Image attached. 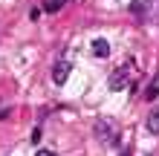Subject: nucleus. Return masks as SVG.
<instances>
[{"label":"nucleus","instance_id":"obj_1","mask_svg":"<svg viewBox=\"0 0 159 156\" xmlns=\"http://www.w3.org/2000/svg\"><path fill=\"white\" fill-rule=\"evenodd\" d=\"M130 81V64H121V67L113 72V78H110V90L113 93H119V90H125Z\"/></svg>","mask_w":159,"mask_h":156},{"label":"nucleus","instance_id":"obj_2","mask_svg":"<svg viewBox=\"0 0 159 156\" xmlns=\"http://www.w3.org/2000/svg\"><path fill=\"white\" fill-rule=\"evenodd\" d=\"M96 133L104 139L107 145H116L119 142V133H116V124L110 122V118H104V122H96Z\"/></svg>","mask_w":159,"mask_h":156},{"label":"nucleus","instance_id":"obj_3","mask_svg":"<svg viewBox=\"0 0 159 156\" xmlns=\"http://www.w3.org/2000/svg\"><path fill=\"white\" fill-rule=\"evenodd\" d=\"M70 78V64L67 61H58V64H55V67H52V81H55V84H64V81H67Z\"/></svg>","mask_w":159,"mask_h":156},{"label":"nucleus","instance_id":"obj_4","mask_svg":"<svg viewBox=\"0 0 159 156\" xmlns=\"http://www.w3.org/2000/svg\"><path fill=\"white\" fill-rule=\"evenodd\" d=\"M93 55H96V58H107L110 55V43L104 38H96L93 41Z\"/></svg>","mask_w":159,"mask_h":156},{"label":"nucleus","instance_id":"obj_5","mask_svg":"<svg viewBox=\"0 0 159 156\" xmlns=\"http://www.w3.org/2000/svg\"><path fill=\"white\" fill-rule=\"evenodd\" d=\"M148 130H151L153 136H159V110H153V113L148 116Z\"/></svg>","mask_w":159,"mask_h":156},{"label":"nucleus","instance_id":"obj_6","mask_svg":"<svg viewBox=\"0 0 159 156\" xmlns=\"http://www.w3.org/2000/svg\"><path fill=\"white\" fill-rule=\"evenodd\" d=\"M61 6H64V0H46V3H43V12H58Z\"/></svg>","mask_w":159,"mask_h":156},{"label":"nucleus","instance_id":"obj_7","mask_svg":"<svg viewBox=\"0 0 159 156\" xmlns=\"http://www.w3.org/2000/svg\"><path fill=\"white\" fill-rule=\"evenodd\" d=\"M156 96H159V87H156V84H151V87L145 90V98H148V101H153Z\"/></svg>","mask_w":159,"mask_h":156},{"label":"nucleus","instance_id":"obj_8","mask_svg":"<svg viewBox=\"0 0 159 156\" xmlns=\"http://www.w3.org/2000/svg\"><path fill=\"white\" fill-rule=\"evenodd\" d=\"M29 139H32V145H38V142H41V127H35V130H32V136H29Z\"/></svg>","mask_w":159,"mask_h":156},{"label":"nucleus","instance_id":"obj_9","mask_svg":"<svg viewBox=\"0 0 159 156\" xmlns=\"http://www.w3.org/2000/svg\"><path fill=\"white\" fill-rule=\"evenodd\" d=\"M41 12H43V9H38V6H35L32 12H29V17H32V20H38V17H41Z\"/></svg>","mask_w":159,"mask_h":156},{"label":"nucleus","instance_id":"obj_10","mask_svg":"<svg viewBox=\"0 0 159 156\" xmlns=\"http://www.w3.org/2000/svg\"><path fill=\"white\" fill-rule=\"evenodd\" d=\"M35 156H55V153H52V150H46V148H41L38 153H35Z\"/></svg>","mask_w":159,"mask_h":156},{"label":"nucleus","instance_id":"obj_11","mask_svg":"<svg viewBox=\"0 0 159 156\" xmlns=\"http://www.w3.org/2000/svg\"><path fill=\"white\" fill-rule=\"evenodd\" d=\"M121 156H130V150H125V153H121Z\"/></svg>","mask_w":159,"mask_h":156}]
</instances>
